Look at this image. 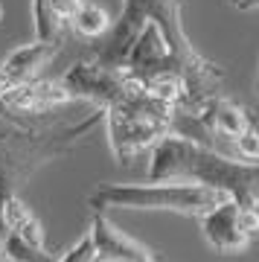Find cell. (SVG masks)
<instances>
[{
    "instance_id": "obj_1",
    "label": "cell",
    "mask_w": 259,
    "mask_h": 262,
    "mask_svg": "<svg viewBox=\"0 0 259 262\" xmlns=\"http://www.w3.org/2000/svg\"><path fill=\"white\" fill-rule=\"evenodd\" d=\"M148 18L158 20L160 32H163L169 50L175 56L178 73L186 84V102L184 108H175V111H201V105L222 91L224 70L222 64L210 61L192 47L184 27V0H122L120 20L111 24V29H108L111 35L105 41V47L93 56V61L108 67H122L134 38L140 35V29Z\"/></svg>"
},
{
    "instance_id": "obj_2",
    "label": "cell",
    "mask_w": 259,
    "mask_h": 262,
    "mask_svg": "<svg viewBox=\"0 0 259 262\" xmlns=\"http://www.w3.org/2000/svg\"><path fill=\"white\" fill-rule=\"evenodd\" d=\"M102 120V108L76 122H29L0 111V198L18 195L41 166L82 149Z\"/></svg>"
},
{
    "instance_id": "obj_3",
    "label": "cell",
    "mask_w": 259,
    "mask_h": 262,
    "mask_svg": "<svg viewBox=\"0 0 259 262\" xmlns=\"http://www.w3.org/2000/svg\"><path fill=\"white\" fill-rule=\"evenodd\" d=\"M148 181H192L201 187L222 189L242 207H250L259 192V163L233 160L201 143L166 134L152 146L148 160Z\"/></svg>"
},
{
    "instance_id": "obj_4",
    "label": "cell",
    "mask_w": 259,
    "mask_h": 262,
    "mask_svg": "<svg viewBox=\"0 0 259 262\" xmlns=\"http://www.w3.org/2000/svg\"><path fill=\"white\" fill-rule=\"evenodd\" d=\"M172 117H175V108L148 96L143 84L128 91L120 102L105 108L108 143H111L114 158L122 166H131V160L152 151V146L160 137L172 134Z\"/></svg>"
},
{
    "instance_id": "obj_5",
    "label": "cell",
    "mask_w": 259,
    "mask_h": 262,
    "mask_svg": "<svg viewBox=\"0 0 259 262\" xmlns=\"http://www.w3.org/2000/svg\"><path fill=\"white\" fill-rule=\"evenodd\" d=\"M227 198H230L227 192L201 187V184L152 181V184H105V187L93 189L88 204L93 213L117 207V210H169V213L198 219L201 213L219 207Z\"/></svg>"
},
{
    "instance_id": "obj_6",
    "label": "cell",
    "mask_w": 259,
    "mask_h": 262,
    "mask_svg": "<svg viewBox=\"0 0 259 262\" xmlns=\"http://www.w3.org/2000/svg\"><path fill=\"white\" fill-rule=\"evenodd\" d=\"M61 82L67 84V91L73 94V99H84L93 108L105 111L114 102H120L128 91L140 88L143 79L134 76L128 67H108V64L93 61V58H82L73 67H67Z\"/></svg>"
},
{
    "instance_id": "obj_7",
    "label": "cell",
    "mask_w": 259,
    "mask_h": 262,
    "mask_svg": "<svg viewBox=\"0 0 259 262\" xmlns=\"http://www.w3.org/2000/svg\"><path fill=\"white\" fill-rule=\"evenodd\" d=\"M201 222V233L204 239L210 242L215 253H239L248 251L250 242H253V233L245 225V207L236 204L233 198L222 201L219 207L207 210V213L198 215Z\"/></svg>"
},
{
    "instance_id": "obj_8",
    "label": "cell",
    "mask_w": 259,
    "mask_h": 262,
    "mask_svg": "<svg viewBox=\"0 0 259 262\" xmlns=\"http://www.w3.org/2000/svg\"><path fill=\"white\" fill-rule=\"evenodd\" d=\"M67 102H73V94L61 79H38V76L0 94V111L12 117L44 114L53 108H64Z\"/></svg>"
},
{
    "instance_id": "obj_9",
    "label": "cell",
    "mask_w": 259,
    "mask_h": 262,
    "mask_svg": "<svg viewBox=\"0 0 259 262\" xmlns=\"http://www.w3.org/2000/svg\"><path fill=\"white\" fill-rule=\"evenodd\" d=\"M88 233H91L96 262H160L152 248L117 230L102 213H93Z\"/></svg>"
},
{
    "instance_id": "obj_10",
    "label": "cell",
    "mask_w": 259,
    "mask_h": 262,
    "mask_svg": "<svg viewBox=\"0 0 259 262\" xmlns=\"http://www.w3.org/2000/svg\"><path fill=\"white\" fill-rule=\"evenodd\" d=\"M195 114H198V120H201L204 128L210 131L219 143H224L230 151H233V140L250 125L248 111L239 108L233 99H227V96H222V94L210 96V99L201 105V111H195Z\"/></svg>"
},
{
    "instance_id": "obj_11",
    "label": "cell",
    "mask_w": 259,
    "mask_h": 262,
    "mask_svg": "<svg viewBox=\"0 0 259 262\" xmlns=\"http://www.w3.org/2000/svg\"><path fill=\"white\" fill-rule=\"evenodd\" d=\"M58 50H61V44H56V41H38L35 38L32 44H24V47L12 50L6 58H0V64H3V70L20 84V82L35 79V76L58 56Z\"/></svg>"
},
{
    "instance_id": "obj_12",
    "label": "cell",
    "mask_w": 259,
    "mask_h": 262,
    "mask_svg": "<svg viewBox=\"0 0 259 262\" xmlns=\"http://www.w3.org/2000/svg\"><path fill=\"white\" fill-rule=\"evenodd\" d=\"M82 0H32V27L38 41L64 44V29Z\"/></svg>"
},
{
    "instance_id": "obj_13",
    "label": "cell",
    "mask_w": 259,
    "mask_h": 262,
    "mask_svg": "<svg viewBox=\"0 0 259 262\" xmlns=\"http://www.w3.org/2000/svg\"><path fill=\"white\" fill-rule=\"evenodd\" d=\"M0 225H3L6 233L24 239L27 245H32V248H38V251L47 248L44 245V227H41V222H38V215L32 213L18 195L0 198Z\"/></svg>"
},
{
    "instance_id": "obj_14",
    "label": "cell",
    "mask_w": 259,
    "mask_h": 262,
    "mask_svg": "<svg viewBox=\"0 0 259 262\" xmlns=\"http://www.w3.org/2000/svg\"><path fill=\"white\" fill-rule=\"evenodd\" d=\"M143 91L172 108H184L186 102V84L178 70H158V73L143 76Z\"/></svg>"
},
{
    "instance_id": "obj_15",
    "label": "cell",
    "mask_w": 259,
    "mask_h": 262,
    "mask_svg": "<svg viewBox=\"0 0 259 262\" xmlns=\"http://www.w3.org/2000/svg\"><path fill=\"white\" fill-rule=\"evenodd\" d=\"M111 15L102 9L99 3H91V0H82L79 3V9H76V15L70 18V27H73L76 35L82 38H99L105 35L108 29H111Z\"/></svg>"
},
{
    "instance_id": "obj_16",
    "label": "cell",
    "mask_w": 259,
    "mask_h": 262,
    "mask_svg": "<svg viewBox=\"0 0 259 262\" xmlns=\"http://www.w3.org/2000/svg\"><path fill=\"white\" fill-rule=\"evenodd\" d=\"M3 256L9 262H56V256L47 251H38V248H32V245H27L24 239H18V236L6 233V242H3Z\"/></svg>"
},
{
    "instance_id": "obj_17",
    "label": "cell",
    "mask_w": 259,
    "mask_h": 262,
    "mask_svg": "<svg viewBox=\"0 0 259 262\" xmlns=\"http://www.w3.org/2000/svg\"><path fill=\"white\" fill-rule=\"evenodd\" d=\"M233 151H236L242 160H248V163H259V131L253 128V125H248V128L233 140Z\"/></svg>"
},
{
    "instance_id": "obj_18",
    "label": "cell",
    "mask_w": 259,
    "mask_h": 262,
    "mask_svg": "<svg viewBox=\"0 0 259 262\" xmlns=\"http://www.w3.org/2000/svg\"><path fill=\"white\" fill-rule=\"evenodd\" d=\"M58 262H96V253H93V242H91V233H84L79 242L70 248V251L61 256Z\"/></svg>"
},
{
    "instance_id": "obj_19",
    "label": "cell",
    "mask_w": 259,
    "mask_h": 262,
    "mask_svg": "<svg viewBox=\"0 0 259 262\" xmlns=\"http://www.w3.org/2000/svg\"><path fill=\"white\" fill-rule=\"evenodd\" d=\"M230 6L233 9H239V12H256L259 0H230Z\"/></svg>"
},
{
    "instance_id": "obj_20",
    "label": "cell",
    "mask_w": 259,
    "mask_h": 262,
    "mask_svg": "<svg viewBox=\"0 0 259 262\" xmlns=\"http://www.w3.org/2000/svg\"><path fill=\"white\" fill-rule=\"evenodd\" d=\"M250 213H253V219H256V225H259V192L253 195V201H250Z\"/></svg>"
},
{
    "instance_id": "obj_21",
    "label": "cell",
    "mask_w": 259,
    "mask_h": 262,
    "mask_svg": "<svg viewBox=\"0 0 259 262\" xmlns=\"http://www.w3.org/2000/svg\"><path fill=\"white\" fill-rule=\"evenodd\" d=\"M0 262H9L6 256H3V239H0Z\"/></svg>"
},
{
    "instance_id": "obj_22",
    "label": "cell",
    "mask_w": 259,
    "mask_h": 262,
    "mask_svg": "<svg viewBox=\"0 0 259 262\" xmlns=\"http://www.w3.org/2000/svg\"><path fill=\"white\" fill-rule=\"evenodd\" d=\"M0 20H3V3H0Z\"/></svg>"
},
{
    "instance_id": "obj_23",
    "label": "cell",
    "mask_w": 259,
    "mask_h": 262,
    "mask_svg": "<svg viewBox=\"0 0 259 262\" xmlns=\"http://www.w3.org/2000/svg\"><path fill=\"white\" fill-rule=\"evenodd\" d=\"M256 88H259V82H256Z\"/></svg>"
}]
</instances>
